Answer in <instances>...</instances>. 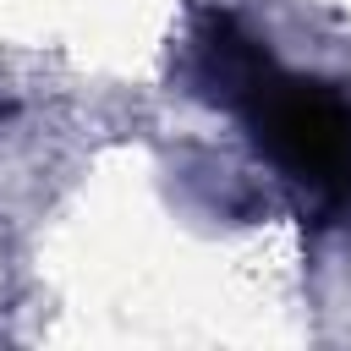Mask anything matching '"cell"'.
<instances>
[{"label": "cell", "instance_id": "cell-1", "mask_svg": "<svg viewBox=\"0 0 351 351\" xmlns=\"http://www.w3.org/2000/svg\"><path fill=\"white\" fill-rule=\"evenodd\" d=\"M230 110L318 219L351 214V93L340 82L291 77L269 60Z\"/></svg>", "mask_w": 351, "mask_h": 351}]
</instances>
